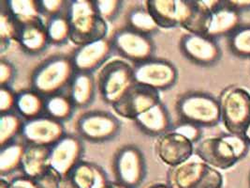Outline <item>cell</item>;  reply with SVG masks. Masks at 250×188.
<instances>
[{
    "mask_svg": "<svg viewBox=\"0 0 250 188\" xmlns=\"http://www.w3.org/2000/svg\"><path fill=\"white\" fill-rule=\"evenodd\" d=\"M250 150V144L242 135L226 132L202 139L195 144L194 155L217 170H227L243 160Z\"/></svg>",
    "mask_w": 250,
    "mask_h": 188,
    "instance_id": "1",
    "label": "cell"
},
{
    "mask_svg": "<svg viewBox=\"0 0 250 188\" xmlns=\"http://www.w3.org/2000/svg\"><path fill=\"white\" fill-rule=\"evenodd\" d=\"M70 24V42L82 47L105 39L108 24L99 15L94 0H72L67 12Z\"/></svg>",
    "mask_w": 250,
    "mask_h": 188,
    "instance_id": "2",
    "label": "cell"
},
{
    "mask_svg": "<svg viewBox=\"0 0 250 188\" xmlns=\"http://www.w3.org/2000/svg\"><path fill=\"white\" fill-rule=\"evenodd\" d=\"M178 121L188 122L201 128H211L221 123L218 98L205 92L183 94L175 103Z\"/></svg>",
    "mask_w": 250,
    "mask_h": 188,
    "instance_id": "3",
    "label": "cell"
},
{
    "mask_svg": "<svg viewBox=\"0 0 250 188\" xmlns=\"http://www.w3.org/2000/svg\"><path fill=\"white\" fill-rule=\"evenodd\" d=\"M75 73L71 57L54 56L35 69L31 75V89L45 98L63 93Z\"/></svg>",
    "mask_w": 250,
    "mask_h": 188,
    "instance_id": "4",
    "label": "cell"
},
{
    "mask_svg": "<svg viewBox=\"0 0 250 188\" xmlns=\"http://www.w3.org/2000/svg\"><path fill=\"white\" fill-rule=\"evenodd\" d=\"M221 124L229 134L242 135L250 123V92L245 87L230 85L218 97Z\"/></svg>",
    "mask_w": 250,
    "mask_h": 188,
    "instance_id": "5",
    "label": "cell"
},
{
    "mask_svg": "<svg viewBox=\"0 0 250 188\" xmlns=\"http://www.w3.org/2000/svg\"><path fill=\"white\" fill-rule=\"evenodd\" d=\"M96 80L103 102L113 106L135 84L133 66L124 59H113L99 70Z\"/></svg>",
    "mask_w": 250,
    "mask_h": 188,
    "instance_id": "6",
    "label": "cell"
},
{
    "mask_svg": "<svg viewBox=\"0 0 250 188\" xmlns=\"http://www.w3.org/2000/svg\"><path fill=\"white\" fill-rule=\"evenodd\" d=\"M167 184L171 188H223L224 178L219 170L195 156L184 164L170 167Z\"/></svg>",
    "mask_w": 250,
    "mask_h": 188,
    "instance_id": "7",
    "label": "cell"
},
{
    "mask_svg": "<svg viewBox=\"0 0 250 188\" xmlns=\"http://www.w3.org/2000/svg\"><path fill=\"white\" fill-rule=\"evenodd\" d=\"M114 182L131 188H138L147 174L146 156L142 150L132 144L117 150L113 160Z\"/></svg>",
    "mask_w": 250,
    "mask_h": 188,
    "instance_id": "8",
    "label": "cell"
},
{
    "mask_svg": "<svg viewBox=\"0 0 250 188\" xmlns=\"http://www.w3.org/2000/svg\"><path fill=\"white\" fill-rule=\"evenodd\" d=\"M76 130L83 141L103 143L113 141L119 135L121 121L110 112L88 111L78 118Z\"/></svg>",
    "mask_w": 250,
    "mask_h": 188,
    "instance_id": "9",
    "label": "cell"
},
{
    "mask_svg": "<svg viewBox=\"0 0 250 188\" xmlns=\"http://www.w3.org/2000/svg\"><path fill=\"white\" fill-rule=\"evenodd\" d=\"M135 83L157 92L172 89L178 81L179 72L169 60L151 59L133 65Z\"/></svg>",
    "mask_w": 250,
    "mask_h": 188,
    "instance_id": "10",
    "label": "cell"
},
{
    "mask_svg": "<svg viewBox=\"0 0 250 188\" xmlns=\"http://www.w3.org/2000/svg\"><path fill=\"white\" fill-rule=\"evenodd\" d=\"M183 57L194 65L213 67L222 59V49L218 41L205 34L187 33L179 41Z\"/></svg>",
    "mask_w": 250,
    "mask_h": 188,
    "instance_id": "11",
    "label": "cell"
},
{
    "mask_svg": "<svg viewBox=\"0 0 250 188\" xmlns=\"http://www.w3.org/2000/svg\"><path fill=\"white\" fill-rule=\"evenodd\" d=\"M112 44L114 51L134 65L154 59L156 53V45L152 37L127 27L115 32Z\"/></svg>",
    "mask_w": 250,
    "mask_h": 188,
    "instance_id": "12",
    "label": "cell"
},
{
    "mask_svg": "<svg viewBox=\"0 0 250 188\" xmlns=\"http://www.w3.org/2000/svg\"><path fill=\"white\" fill-rule=\"evenodd\" d=\"M67 135L64 122L47 115L25 120L21 137L26 145L52 148Z\"/></svg>",
    "mask_w": 250,
    "mask_h": 188,
    "instance_id": "13",
    "label": "cell"
},
{
    "mask_svg": "<svg viewBox=\"0 0 250 188\" xmlns=\"http://www.w3.org/2000/svg\"><path fill=\"white\" fill-rule=\"evenodd\" d=\"M155 152L163 164L174 167L188 162L193 157L195 144L171 130L157 138Z\"/></svg>",
    "mask_w": 250,
    "mask_h": 188,
    "instance_id": "14",
    "label": "cell"
},
{
    "mask_svg": "<svg viewBox=\"0 0 250 188\" xmlns=\"http://www.w3.org/2000/svg\"><path fill=\"white\" fill-rule=\"evenodd\" d=\"M83 141L79 136L67 134L51 148V167L61 176H68L73 168L83 161Z\"/></svg>",
    "mask_w": 250,
    "mask_h": 188,
    "instance_id": "15",
    "label": "cell"
},
{
    "mask_svg": "<svg viewBox=\"0 0 250 188\" xmlns=\"http://www.w3.org/2000/svg\"><path fill=\"white\" fill-rule=\"evenodd\" d=\"M159 102V92L135 83L112 107L117 116L134 120Z\"/></svg>",
    "mask_w": 250,
    "mask_h": 188,
    "instance_id": "16",
    "label": "cell"
},
{
    "mask_svg": "<svg viewBox=\"0 0 250 188\" xmlns=\"http://www.w3.org/2000/svg\"><path fill=\"white\" fill-rule=\"evenodd\" d=\"M113 52L112 40L105 38L78 47L72 54L71 59L76 71L94 73L108 62Z\"/></svg>",
    "mask_w": 250,
    "mask_h": 188,
    "instance_id": "17",
    "label": "cell"
},
{
    "mask_svg": "<svg viewBox=\"0 0 250 188\" xmlns=\"http://www.w3.org/2000/svg\"><path fill=\"white\" fill-rule=\"evenodd\" d=\"M211 16L206 0H179V27L188 33L206 35Z\"/></svg>",
    "mask_w": 250,
    "mask_h": 188,
    "instance_id": "18",
    "label": "cell"
},
{
    "mask_svg": "<svg viewBox=\"0 0 250 188\" xmlns=\"http://www.w3.org/2000/svg\"><path fill=\"white\" fill-rule=\"evenodd\" d=\"M242 24V13L232 8L229 0H220L218 6L212 12L206 35L217 41L220 38H229Z\"/></svg>",
    "mask_w": 250,
    "mask_h": 188,
    "instance_id": "19",
    "label": "cell"
},
{
    "mask_svg": "<svg viewBox=\"0 0 250 188\" xmlns=\"http://www.w3.org/2000/svg\"><path fill=\"white\" fill-rule=\"evenodd\" d=\"M142 133L149 137L159 138L173 128L171 114L162 102L152 106L133 120Z\"/></svg>",
    "mask_w": 250,
    "mask_h": 188,
    "instance_id": "20",
    "label": "cell"
},
{
    "mask_svg": "<svg viewBox=\"0 0 250 188\" xmlns=\"http://www.w3.org/2000/svg\"><path fill=\"white\" fill-rule=\"evenodd\" d=\"M16 43L27 55L37 56L43 53L50 46L44 21L41 20L21 25Z\"/></svg>",
    "mask_w": 250,
    "mask_h": 188,
    "instance_id": "21",
    "label": "cell"
},
{
    "mask_svg": "<svg viewBox=\"0 0 250 188\" xmlns=\"http://www.w3.org/2000/svg\"><path fill=\"white\" fill-rule=\"evenodd\" d=\"M78 188H109L111 181L100 164L81 161L68 175Z\"/></svg>",
    "mask_w": 250,
    "mask_h": 188,
    "instance_id": "22",
    "label": "cell"
},
{
    "mask_svg": "<svg viewBox=\"0 0 250 188\" xmlns=\"http://www.w3.org/2000/svg\"><path fill=\"white\" fill-rule=\"evenodd\" d=\"M98 92L93 73L76 71L68 86V95L76 108H85L93 104Z\"/></svg>",
    "mask_w": 250,
    "mask_h": 188,
    "instance_id": "23",
    "label": "cell"
},
{
    "mask_svg": "<svg viewBox=\"0 0 250 188\" xmlns=\"http://www.w3.org/2000/svg\"><path fill=\"white\" fill-rule=\"evenodd\" d=\"M145 3L159 28L179 27V0H148Z\"/></svg>",
    "mask_w": 250,
    "mask_h": 188,
    "instance_id": "24",
    "label": "cell"
},
{
    "mask_svg": "<svg viewBox=\"0 0 250 188\" xmlns=\"http://www.w3.org/2000/svg\"><path fill=\"white\" fill-rule=\"evenodd\" d=\"M50 152L51 148L25 144L21 166L23 175L36 179L46 172L51 167Z\"/></svg>",
    "mask_w": 250,
    "mask_h": 188,
    "instance_id": "25",
    "label": "cell"
},
{
    "mask_svg": "<svg viewBox=\"0 0 250 188\" xmlns=\"http://www.w3.org/2000/svg\"><path fill=\"white\" fill-rule=\"evenodd\" d=\"M46 98L34 90L23 91L17 94L15 112L24 120H30L45 114Z\"/></svg>",
    "mask_w": 250,
    "mask_h": 188,
    "instance_id": "26",
    "label": "cell"
},
{
    "mask_svg": "<svg viewBox=\"0 0 250 188\" xmlns=\"http://www.w3.org/2000/svg\"><path fill=\"white\" fill-rule=\"evenodd\" d=\"M6 8L21 25L43 20L40 1L37 0H10Z\"/></svg>",
    "mask_w": 250,
    "mask_h": 188,
    "instance_id": "27",
    "label": "cell"
},
{
    "mask_svg": "<svg viewBox=\"0 0 250 188\" xmlns=\"http://www.w3.org/2000/svg\"><path fill=\"white\" fill-rule=\"evenodd\" d=\"M126 27L150 37L159 30V25L145 5L129 11L126 15Z\"/></svg>",
    "mask_w": 250,
    "mask_h": 188,
    "instance_id": "28",
    "label": "cell"
},
{
    "mask_svg": "<svg viewBox=\"0 0 250 188\" xmlns=\"http://www.w3.org/2000/svg\"><path fill=\"white\" fill-rule=\"evenodd\" d=\"M25 144L12 142L1 147L0 150V174L1 178L11 175L21 169Z\"/></svg>",
    "mask_w": 250,
    "mask_h": 188,
    "instance_id": "29",
    "label": "cell"
},
{
    "mask_svg": "<svg viewBox=\"0 0 250 188\" xmlns=\"http://www.w3.org/2000/svg\"><path fill=\"white\" fill-rule=\"evenodd\" d=\"M75 109L76 107L68 94L60 93L46 97L44 115L61 122L69 120L73 116Z\"/></svg>",
    "mask_w": 250,
    "mask_h": 188,
    "instance_id": "30",
    "label": "cell"
},
{
    "mask_svg": "<svg viewBox=\"0 0 250 188\" xmlns=\"http://www.w3.org/2000/svg\"><path fill=\"white\" fill-rule=\"evenodd\" d=\"M21 24L12 16V13L5 7L0 13V52L4 54L12 42H17Z\"/></svg>",
    "mask_w": 250,
    "mask_h": 188,
    "instance_id": "31",
    "label": "cell"
},
{
    "mask_svg": "<svg viewBox=\"0 0 250 188\" xmlns=\"http://www.w3.org/2000/svg\"><path fill=\"white\" fill-rule=\"evenodd\" d=\"M24 119L17 112L3 114L0 117V147L14 142L22 135Z\"/></svg>",
    "mask_w": 250,
    "mask_h": 188,
    "instance_id": "32",
    "label": "cell"
},
{
    "mask_svg": "<svg viewBox=\"0 0 250 188\" xmlns=\"http://www.w3.org/2000/svg\"><path fill=\"white\" fill-rule=\"evenodd\" d=\"M230 54L241 59H250V24H242L227 38Z\"/></svg>",
    "mask_w": 250,
    "mask_h": 188,
    "instance_id": "33",
    "label": "cell"
},
{
    "mask_svg": "<svg viewBox=\"0 0 250 188\" xmlns=\"http://www.w3.org/2000/svg\"><path fill=\"white\" fill-rule=\"evenodd\" d=\"M46 28L50 45L59 47L70 41V24L67 14L48 19Z\"/></svg>",
    "mask_w": 250,
    "mask_h": 188,
    "instance_id": "34",
    "label": "cell"
},
{
    "mask_svg": "<svg viewBox=\"0 0 250 188\" xmlns=\"http://www.w3.org/2000/svg\"><path fill=\"white\" fill-rule=\"evenodd\" d=\"M99 15L107 23L115 20L123 8V1L120 0H94Z\"/></svg>",
    "mask_w": 250,
    "mask_h": 188,
    "instance_id": "35",
    "label": "cell"
},
{
    "mask_svg": "<svg viewBox=\"0 0 250 188\" xmlns=\"http://www.w3.org/2000/svg\"><path fill=\"white\" fill-rule=\"evenodd\" d=\"M69 2L66 0H42L40 5L42 15L50 19L58 15L67 14Z\"/></svg>",
    "mask_w": 250,
    "mask_h": 188,
    "instance_id": "36",
    "label": "cell"
},
{
    "mask_svg": "<svg viewBox=\"0 0 250 188\" xmlns=\"http://www.w3.org/2000/svg\"><path fill=\"white\" fill-rule=\"evenodd\" d=\"M172 131L182 135L185 138L193 142L194 144H197L202 139H204L203 128L192 123L178 121L176 124L173 125Z\"/></svg>",
    "mask_w": 250,
    "mask_h": 188,
    "instance_id": "37",
    "label": "cell"
},
{
    "mask_svg": "<svg viewBox=\"0 0 250 188\" xmlns=\"http://www.w3.org/2000/svg\"><path fill=\"white\" fill-rule=\"evenodd\" d=\"M17 94L12 87H1L0 89V113L1 115L15 111Z\"/></svg>",
    "mask_w": 250,
    "mask_h": 188,
    "instance_id": "38",
    "label": "cell"
},
{
    "mask_svg": "<svg viewBox=\"0 0 250 188\" xmlns=\"http://www.w3.org/2000/svg\"><path fill=\"white\" fill-rule=\"evenodd\" d=\"M17 70L12 61L2 58L0 60V86L12 87L16 79Z\"/></svg>",
    "mask_w": 250,
    "mask_h": 188,
    "instance_id": "39",
    "label": "cell"
},
{
    "mask_svg": "<svg viewBox=\"0 0 250 188\" xmlns=\"http://www.w3.org/2000/svg\"><path fill=\"white\" fill-rule=\"evenodd\" d=\"M63 177L55 169L50 167L42 175L35 179L38 188H60Z\"/></svg>",
    "mask_w": 250,
    "mask_h": 188,
    "instance_id": "40",
    "label": "cell"
},
{
    "mask_svg": "<svg viewBox=\"0 0 250 188\" xmlns=\"http://www.w3.org/2000/svg\"><path fill=\"white\" fill-rule=\"evenodd\" d=\"M10 188H38L33 178L22 175L15 177L10 182Z\"/></svg>",
    "mask_w": 250,
    "mask_h": 188,
    "instance_id": "41",
    "label": "cell"
},
{
    "mask_svg": "<svg viewBox=\"0 0 250 188\" xmlns=\"http://www.w3.org/2000/svg\"><path fill=\"white\" fill-rule=\"evenodd\" d=\"M229 3L241 13L250 11V0H229Z\"/></svg>",
    "mask_w": 250,
    "mask_h": 188,
    "instance_id": "42",
    "label": "cell"
},
{
    "mask_svg": "<svg viewBox=\"0 0 250 188\" xmlns=\"http://www.w3.org/2000/svg\"><path fill=\"white\" fill-rule=\"evenodd\" d=\"M60 188H78V187L74 184V182L68 176L62 178L60 183Z\"/></svg>",
    "mask_w": 250,
    "mask_h": 188,
    "instance_id": "43",
    "label": "cell"
},
{
    "mask_svg": "<svg viewBox=\"0 0 250 188\" xmlns=\"http://www.w3.org/2000/svg\"><path fill=\"white\" fill-rule=\"evenodd\" d=\"M148 188H171L167 183H157V184H153L152 186H150Z\"/></svg>",
    "mask_w": 250,
    "mask_h": 188,
    "instance_id": "44",
    "label": "cell"
},
{
    "mask_svg": "<svg viewBox=\"0 0 250 188\" xmlns=\"http://www.w3.org/2000/svg\"><path fill=\"white\" fill-rule=\"evenodd\" d=\"M243 137L245 138V140L248 141V143L250 145V123L249 124V126L247 127V129L245 130V132L243 134Z\"/></svg>",
    "mask_w": 250,
    "mask_h": 188,
    "instance_id": "45",
    "label": "cell"
},
{
    "mask_svg": "<svg viewBox=\"0 0 250 188\" xmlns=\"http://www.w3.org/2000/svg\"><path fill=\"white\" fill-rule=\"evenodd\" d=\"M131 188L129 187H126L124 186L122 184H119L117 182H111V185H110V188Z\"/></svg>",
    "mask_w": 250,
    "mask_h": 188,
    "instance_id": "46",
    "label": "cell"
},
{
    "mask_svg": "<svg viewBox=\"0 0 250 188\" xmlns=\"http://www.w3.org/2000/svg\"><path fill=\"white\" fill-rule=\"evenodd\" d=\"M0 188H10V182L5 180L4 178H1V180H0Z\"/></svg>",
    "mask_w": 250,
    "mask_h": 188,
    "instance_id": "47",
    "label": "cell"
},
{
    "mask_svg": "<svg viewBox=\"0 0 250 188\" xmlns=\"http://www.w3.org/2000/svg\"><path fill=\"white\" fill-rule=\"evenodd\" d=\"M249 185H250V175H249Z\"/></svg>",
    "mask_w": 250,
    "mask_h": 188,
    "instance_id": "48",
    "label": "cell"
}]
</instances>
